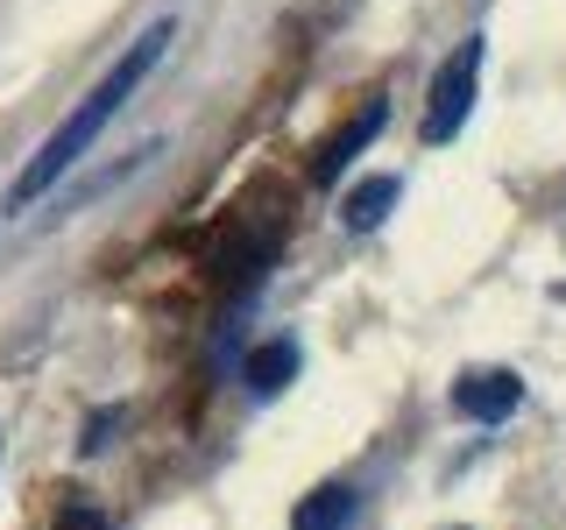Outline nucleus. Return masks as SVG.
Masks as SVG:
<instances>
[{
    "label": "nucleus",
    "mask_w": 566,
    "mask_h": 530,
    "mask_svg": "<svg viewBox=\"0 0 566 530\" xmlns=\"http://www.w3.org/2000/svg\"><path fill=\"white\" fill-rule=\"evenodd\" d=\"M57 530H106V523L93 517V509H64V517H57Z\"/></svg>",
    "instance_id": "9"
},
{
    "label": "nucleus",
    "mask_w": 566,
    "mask_h": 530,
    "mask_svg": "<svg viewBox=\"0 0 566 530\" xmlns=\"http://www.w3.org/2000/svg\"><path fill=\"white\" fill-rule=\"evenodd\" d=\"M474 78H482V35H468V43H460L453 57L432 71L424 120H418V141H424V149H447V141L468 128V114H474Z\"/></svg>",
    "instance_id": "2"
},
{
    "label": "nucleus",
    "mask_w": 566,
    "mask_h": 530,
    "mask_svg": "<svg viewBox=\"0 0 566 530\" xmlns=\"http://www.w3.org/2000/svg\"><path fill=\"white\" fill-rule=\"evenodd\" d=\"M397 199H403L397 177H361V184H354L347 199H340V220L354 226V234H376L389 212H397Z\"/></svg>",
    "instance_id": "5"
},
{
    "label": "nucleus",
    "mask_w": 566,
    "mask_h": 530,
    "mask_svg": "<svg viewBox=\"0 0 566 530\" xmlns=\"http://www.w3.org/2000/svg\"><path fill=\"white\" fill-rule=\"evenodd\" d=\"M517 403H524V382L510 375V368H468V375L453 382V411L468 424H503Z\"/></svg>",
    "instance_id": "3"
},
{
    "label": "nucleus",
    "mask_w": 566,
    "mask_h": 530,
    "mask_svg": "<svg viewBox=\"0 0 566 530\" xmlns=\"http://www.w3.org/2000/svg\"><path fill=\"white\" fill-rule=\"evenodd\" d=\"M114 432H120V411H93V417H85V438H78V453H99Z\"/></svg>",
    "instance_id": "8"
},
{
    "label": "nucleus",
    "mask_w": 566,
    "mask_h": 530,
    "mask_svg": "<svg viewBox=\"0 0 566 530\" xmlns=\"http://www.w3.org/2000/svg\"><path fill=\"white\" fill-rule=\"evenodd\" d=\"M291 530H354V488H347V481L312 488L305 502L291 509Z\"/></svg>",
    "instance_id": "6"
},
{
    "label": "nucleus",
    "mask_w": 566,
    "mask_h": 530,
    "mask_svg": "<svg viewBox=\"0 0 566 530\" xmlns=\"http://www.w3.org/2000/svg\"><path fill=\"white\" fill-rule=\"evenodd\" d=\"M170 35H177V22H149V29H142L128 50H120V57H114V71H106V78L93 85V93H85V99H78V106H71V114L57 120V135H50L43 149H35L22 170H14V184H8V212H29L35 199H50V191L64 184V177H71V163H78V156H85V149H93V141L106 135V120H114L120 106L135 99V85L149 78L156 64H164Z\"/></svg>",
    "instance_id": "1"
},
{
    "label": "nucleus",
    "mask_w": 566,
    "mask_h": 530,
    "mask_svg": "<svg viewBox=\"0 0 566 530\" xmlns=\"http://www.w3.org/2000/svg\"><path fill=\"white\" fill-rule=\"evenodd\" d=\"M382 120H389V106H382V99H361V114H354L347 128H340V135L326 141V149L312 156V184H333V177H340V170L354 163V156H361L368 141L382 135Z\"/></svg>",
    "instance_id": "4"
},
{
    "label": "nucleus",
    "mask_w": 566,
    "mask_h": 530,
    "mask_svg": "<svg viewBox=\"0 0 566 530\" xmlns=\"http://www.w3.org/2000/svg\"><path fill=\"white\" fill-rule=\"evenodd\" d=\"M297 361H305V353H297V340H262L255 353H248V389H255V396H276V389H291V375H297Z\"/></svg>",
    "instance_id": "7"
}]
</instances>
